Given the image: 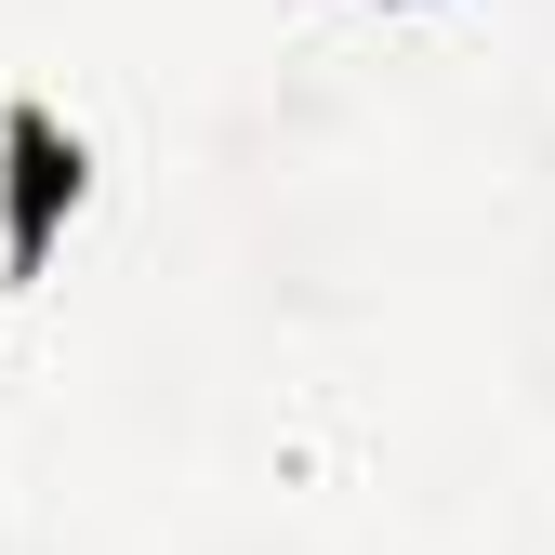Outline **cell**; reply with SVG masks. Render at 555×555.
Wrapping results in <instances>:
<instances>
[{"mask_svg": "<svg viewBox=\"0 0 555 555\" xmlns=\"http://www.w3.org/2000/svg\"><path fill=\"white\" fill-rule=\"evenodd\" d=\"M80 198H93V146H80V119L40 106V93H14V106H0V292H27V278L66 251Z\"/></svg>", "mask_w": 555, "mask_h": 555, "instance_id": "obj_1", "label": "cell"}]
</instances>
